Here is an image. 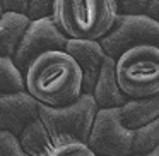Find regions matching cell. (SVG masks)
<instances>
[{
  "label": "cell",
  "mask_w": 159,
  "mask_h": 156,
  "mask_svg": "<svg viewBox=\"0 0 159 156\" xmlns=\"http://www.w3.org/2000/svg\"><path fill=\"white\" fill-rule=\"evenodd\" d=\"M96 111L94 98L86 93L65 106L39 103L38 113L21 132L19 142L29 156H43L60 146L86 142Z\"/></svg>",
  "instance_id": "1"
},
{
  "label": "cell",
  "mask_w": 159,
  "mask_h": 156,
  "mask_svg": "<svg viewBox=\"0 0 159 156\" xmlns=\"http://www.w3.org/2000/svg\"><path fill=\"white\" fill-rule=\"evenodd\" d=\"M26 91L48 106H65L82 94V72L65 50L36 57L24 72Z\"/></svg>",
  "instance_id": "2"
},
{
  "label": "cell",
  "mask_w": 159,
  "mask_h": 156,
  "mask_svg": "<svg viewBox=\"0 0 159 156\" xmlns=\"http://www.w3.org/2000/svg\"><path fill=\"white\" fill-rule=\"evenodd\" d=\"M118 17L116 0H55L52 19L69 40L99 41Z\"/></svg>",
  "instance_id": "3"
},
{
  "label": "cell",
  "mask_w": 159,
  "mask_h": 156,
  "mask_svg": "<svg viewBox=\"0 0 159 156\" xmlns=\"http://www.w3.org/2000/svg\"><path fill=\"white\" fill-rule=\"evenodd\" d=\"M116 81L127 98H147L159 93V46L140 45L116 59Z\"/></svg>",
  "instance_id": "4"
},
{
  "label": "cell",
  "mask_w": 159,
  "mask_h": 156,
  "mask_svg": "<svg viewBox=\"0 0 159 156\" xmlns=\"http://www.w3.org/2000/svg\"><path fill=\"white\" fill-rule=\"evenodd\" d=\"M135 130L125 127L118 108H98L86 144L96 156H132Z\"/></svg>",
  "instance_id": "5"
},
{
  "label": "cell",
  "mask_w": 159,
  "mask_h": 156,
  "mask_svg": "<svg viewBox=\"0 0 159 156\" xmlns=\"http://www.w3.org/2000/svg\"><path fill=\"white\" fill-rule=\"evenodd\" d=\"M99 45L115 60L134 46H159V22L145 14H118L113 28L99 40Z\"/></svg>",
  "instance_id": "6"
},
{
  "label": "cell",
  "mask_w": 159,
  "mask_h": 156,
  "mask_svg": "<svg viewBox=\"0 0 159 156\" xmlns=\"http://www.w3.org/2000/svg\"><path fill=\"white\" fill-rule=\"evenodd\" d=\"M67 36L57 28L52 17H43L36 21H29V26L26 28L21 41L17 45V50L12 55V62L19 69V72L24 77V72L28 65L46 52L55 50H65Z\"/></svg>",
  "instance_id": "7"
},
{
  "label": "cell",
  "mask_w": 159,
  "mask_h": 156,
  "mask_svg": "<svg viewBox=\"0 0 159 156\" xmlns=\"http://www.w3.org/2000/svg\"><path fill=\"white\" fill-rule=\"evenodd\" d=\"M39 101H36L28 91L0 94V130H7L21 135L26 125L36 117Z\"/></svg>",
  "instance_id": "8"
},
{
  "label": "cell",
  "mask_w": 159,
  "mask_h": 156,
  "mask_svg": "<svg viewBox=\"0 0 159 156\" xmlns=\"http://www.w3.org/2000/svg\"><path fill=\"white\" fill-rule=\"evenodd\" d=\"M65 52L75 60L82 72V93L91 94L103 62L108 57L106 52L99 45V41L91 40H67Z\"/></svg>",
  "instance_id": "9"
},
{
  "label": "cell",
  "mask_w": 159,
  "mask_h": 156,
  "mask_svg": "<svg viewBox=\"0 0 159 156\" xmlns=\"http://www.w3.org/2000/svg\"><path fill=\"white\" fill-rule=\"evenodd\" d=\"M91 96L94 98L98 108H120L128 100L120 89L116 81V60L108 55L103 62L99 76L93 87Z\"/></svg>",
  "instance_id": "10"
},
{
  "label": "cell",
  "mask_w": 159,
  "mask_h": 156,
  "mask_svg": "<svg viewBox=\"0 0 159 156\" xmlns=\"http://www.w3.org/2000/svg\"><path fill=\"white\" fill-rule=\"evenodd\" d=\"M118 111L125 127L137 130L159 117V93L147 98H128Z\"/></svg>",
  "instance_id": "11"
},
{
  "label": "cell",
  "mask_w": 159,
  "mask_h": 156,
  "mask_svg": "<svg viewBox=\"0 0 159 156\" xmlns=\"http://www.w3.org/2000/svg\"><path fill=\"white\" fill-rule=\"evenodd\" d=\"M29 26L26 14L19 12H4L0 17V57L12 59L17 45Z\"/></svg>",
  "instance_id": "12"
},
{
  "label": "cell",
  "mask_w": 159,
  "mask_h": 156,
  "mask_svg": "<svg viewBox=\"0 0 159 156\" xmlns=\"http://www.w3.org/2000/svg\"><path fill=\"white\" fill-rule=\"evenodd\" d=\"M24 77L14 65L12 59L0 57V94L24 91Z\"/></svg>",
  "instance_id": "13"
},
{
  "label": "cell",
  "mask_w": 159,
  "mask_h": 156,
  "mask_svg": "<svg viewBox=\"0 0 159 156\" xmlns=\"http://www.w3.org/2000/svg\"><path fill=\"white\" fill-rule=\"evenodd\" d=\"M157 144H159V117L135 130L134 154H145Z\"/></svg>",
  "instance_id": "14"
},
{
  "label": "cell",
  "mask_w": 159,
  "mask_h": 156,
  "mask_svg": "<svg viewBox=\"0 0 159 156\" xmlns=\"http://www.w3.org/2000/svg\"><path fill=\"white\" fill-rule=\"evenodd\" d=\"M0 156H29L22 149L19 137L7 130H0Z\"/></svg>",
  "instance_id": "15"
},
{
  "label": "cell",
  "mask_w": 159,
  "mask_h": 156,
  "mask_svg": "<svg viewBox=\"0 0 159 156\" xmlns=\"http://www.w3.org/2000/svg\"><path fill=\"white\" fill-rule=\"evenodd\" d=\"M53 2L55 0H28V9H26L28 19L36 21V19H43V17H52Z\"/></svg>",
  "instance_id": "16"
},
{
  "label": "cell",
  "mask_w": 159,
  "mask_h": 156,
  "mask_svg": "<svg viewBox=\"0 0 159 156\" xmlns=\"http://www.w3.org/2000/svg\"><path fill=\"white\" fill-rule=\"evenodd\" d=\"M43 156H96L86 142H72L48 151Z\"/></svg>",
  "instance_id": "17"
},
{
  "label": "cell",
  "mask_w": 159,
  "mask_h": 156,
  "mask_svg": "<svg viewBox=\"0 0 159 156\" xmlns=\"http://www.w3.org/2000/svg\"><path fill=\"white\" fill-rule=\"evenodd\" d=\"M149 0H116L118 14H142Z\"/></svg>",
  "instance_id": "18"
},
{
  "label": "cell",
  "mask_w": 159,
  "mask_h": 156,
  "mask_svg": "<svg viewBox=\"0 0 159 156\" xmlns=\"http://www.w3.org/2000/svg\"><path fill=\"white\" fill-rule=\"evenodd\" d=\"M5 12H19V14H26L28 9V0H2Z\"/></svg>",
  "instance_id": "19"
},
{
  "label": "cell",
  "mask_w": 159,
  "mask_h": 156,
  "mask_svg": "<svg viewBox=\"0 0 159 156\" xmlns=\"http://www.w3.org/2000/svg\"><path fill=\"white\" fill-rule=\"evenodd\" d=\"M142 14H145L147 17H151L152 21L159 22V0H149Z\"/></svg>",
  "instance_id": "20"
},
{
  "label": "cell",
  "mask_w": 159,
  "mask_h": 156,
  "mask_svg": "<svg viewBox=\"0 0 159 156\" xmlns=\"http://www.w3.org/2000/svg\"><path fill=\"white\" fill-rule=\"evenodd\" d=\"M142 156H159V144H157V146H154V148H152L151 151L145 153V154H142Z\"/></svg>",
  "instance_id": "21"
},
{
  "label": "cell",
  "mask_w": 159,
  "mask_h": 156,
  "mask_svg": "<svg viewBox=\"0 0 159 156\" xmlns=\"http://www.w3.org/2000/svg\"><path fill=\"white\" fill-rule=\"evenodd\" d=\"M4 5H2V0H0V17H2V14H4Z\"/></svg>",
  "instance_id": "22"
},
{
  "label": "cell",
  "mask_w": 159,
  "mask_h": 156,
  "mask_svg": "<svg viewBox=\"0 0 159 156\" xmlns=\"http://www.w3.org/2000/svg\"><path fill=\"white\" fill-rule=\"evenodd\" d=\"M132 156H142V154H132Z\"/></svg>",
  "instance_id": "23"
}]
</instances>
